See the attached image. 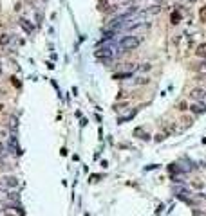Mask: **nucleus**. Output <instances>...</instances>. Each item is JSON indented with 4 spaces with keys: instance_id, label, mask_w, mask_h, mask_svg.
<instances>
[{
    "instance_id": "1",
    "label": "nucleus",
    "mask_w": 206,
    "mask_h": 216,
    "mask_svg": "<svg viewBox=\"0 0 206 216\" xmlns=\"http://www.w3.org/2000/svg\"><path fill=\"white\" fill-rule=\"evenodd\" d=\"M139 43H141V40L138 38V36H132V34H128V36H125L121 40V49L123 51H134V49H138L139 47Z\"/></svg>"
},
{
    "instance_id": "2",
    "label": "nucleus",
    "mask_w": 206,
    "mask_h": 216,
    "mask_svg": "<svg viewBox=\"0 0 206 216\" xmlns=\"http://www.w3.org/2000/svg\"><path fill=\"white\" fill-rule=\"evenodd\" d=\"M2 184H4V187H11V189H17L18 187V178L17 177H4L2 178Z\"/></svg>"
},
{
    "instance_id": "3",
    "label": "nucleus",
    "mask_w": 206,
    "mask_h": 216,
    "mask_svg": "<svg viewBox=\"0 0 206 216\" xmlns=\"http://www.w3.org/2000/svg\"><path fill=\"white\" fill-rule=\"evenodd\" d=\"M18 23H20V27L27 33V34H33V31H35V27H33V23L29 22V20H25V18H20L18 20Z\"/></svg>"
},
{
    "instance_id": "4",
    "label": "nucleus",
    "mask_w": 206,
    "mask_h": 216,
    "mask_svg": "<svg viewBox=\"0 0 206 216\" xmlns=\"http://www.w3.org/2000/svg\"><path fill=\"white\" fill-rule=\"evenodd\" d=\"M188 110H192V114H195V115H201V114H204L206 106L203 104V103H201V104H199V103H195V104H192Z\"/></svg>"
},
{
    "instance_id": "5",
    "label": "nucleus",
    "mask_w": 206,
    "mask_h": 216,
    "mask_svg": "<svg viewBox=\"0 0 206 216\" xmlns=\"http://www.w3.org/2000/svg\"><path fill=\"white\" fill-rule=\"evenodd\" d=\"M9 130H11V133H17V130H18V117L17 115H9Z\"/></svg>"
},
{
    "instance_id": "6",
    "label": "nucleus",
    "mask_w": 206,
    "mask_h": 216,
    "mask_svg": "<svg viewBox=\"0 0 206 216\" xmlns=\"http://www.w3.org/2000/svg\"><path fill=\"white\" fill-rule=\"evenodd\" d=\"M190 96L193 99H203L204 97V90H203V88H193V90L190 92Z\"/></svg>"
},
{
    "instance_id": "7",
    "label": "nucleus",
    "mask_w": 206,
    "mask_h": 216,
    "mask_svg": "<svg viewBox=\"0 0 206 216\" xmlns=\"http://www.w3.org/2000/svg\"><path fill=\"white\" fill-rule=\"evenodd\" d=\"M195 56H199V58H204V56H206V43L197 45V49H195Z\"/></svg>"
},
{
    "instance_id": "8",
    "label": "nucleus",
    "mask_w": 206,
    "mask_h": 216,
    "mask_svg": "<svg viewBox=\"0 0 206 216\" xmlns=\"http://www.w3.org/2000/svg\"><path fill=\"white\" fill-rule=\"evenodd\" d=\"M193 69H195V72H199V74H204V76H206V61H199V63H197Z\"/></svg>"
},
{
    "instance_id": "9",
    "label": "nucleus",
    "mask_w": 206,
    "mask_h": 216,
    "mask_svg": "<svg viewBox=\"0 0 206 216\" xmlns=\"http://www.w3.org/2000/svg\"><path fill=\"white\" fill-rule=\"evenodd\" d=\"M11 43V36L9 34H0V45L2 47H6V45H9Z\"/></svg>"
},
{
    "instance_id": "10",
    "label": "nucleus",
    "mask_w": 206,
    "mask_h": 216,
    "mask_svg": "<svg viewBox=\"0 0 206 216\" xmlns=\"http://www.w3.org/2000/svg\"><path fill=\"white\" fill-rule=\"evenodd\" d=\"M199 22H201V23H206V5L199 7Z\"/></svg>"
},
{
    "instance_id": "11",
    "label": "nucleus",
    "mask_w": 206,
    "mask_h": 216,
    "mask_svg": "<svg viewBox=\"0 0 206 216\" xmlns=\"http://www.w3.org/2000/svg\"><path fill=\"white\" fill-rule=\"evenodd\" d=\"M179 20H181V15H179L177 11H174V13H172V23H174V25H177V23H179Z\"/></svg>"
},
{
    "instance_id": "12",
    "label": "nucleus",
    "mask_w": 206,
    "mask_h": 216,
    "mask_svg": "<svg viewBox=\"0 0 206 216\" xmlns=\"http://www.w3.org/2000/svg\"><path fill=\"white\" fill-rule=\"evenodd\" d=\"M188 108H190V106H188V103H186V101H181V103L177 104V110H181V112H186Z\"/></svg>"
},
{
    "instance_id": "13",
    "label": "nucleus",
    "mask_w": 206,
    "mask_h": 216,
    "mask_svg": "<svg viewBox=\"0 0 206 216\" xmlns=\"http://www.w3.org/2000/svg\"><path fill=\"white\" fill-rule=\"evenodd\" d=\"M139 69H141L143 72H148V70H152V63H143Z\"/></svg>"
},
{
    "instance_id": "14",
    "label": "nucleus",
    "mask_w": 206,
    "mask_h": 216,
    "mask_svg": "<svg viewBox=\"0 0 206 216\" xmlns=\"http://www.w3.org/2000/svg\"><path fill=\"white\" fill-rule=\"evenodd\" d=\"M136 83H138V85H148V83H150V78H139Z\"/></svg>"
},
{
    "instance_id": "15",
    "label": "nucleus",
    "mask_w": 206,
    "mask_h": 216,
    "mask_svg": "<svg viewBox=\"0 0 206 216\" xmlns=\"http://www.w3.org/2000/svg\"><path fill=\"white\" fill-rule=\"evenodd\" d=\"M22 9V4L20 2H17V4H15V11H20Z\"/></svg>"
},
{
    "instance_id": "16",
    "label": "nucleus",
    "mask_w": 206,
    "mask_h": 216,
    "mask_svg": "<svg viewBox=\"0 0 206 216\" xmlns=\"http://www.w3.org/2000/svg\"><path fill=\"white\" fill-rule=\"evenodd\" d=\"M0 157H4V146H2V142H0Z\"/></svg>"
},
{
    "instance_id": "17",
    "label": "nucleus",
    "mask_w": 206,
    "mask_h": 216,
    "mask_svg": "<svg viewBox=\"0 0 206 216\" xmlns=\"http://www.w3.org/2000/svg\"><path fill=\"white\" fill-rule=\"evenodd\" d=\"M0 169H4V160H2V157H0Z\"/></svg>"
},
{
    "instance_id": "18",
    "label": "nucleus",
    "mask_w": 206,
    "mask_h": 216,
    "mask_svg": "<svg viewBox=\"0 0 206 216\" xmlns=\"http://www.w3.org/2000/svg\"><path fill=\"white\" fill-rule=\"evenodd\" d=\"M4 108H6V106H4V103H0V112H2Z\"/></svg>"
},
{
    "instance_id": "19",
    "label": "nucleus",
    "mask_w": 206,
    "mask_h": 216,
    "mask_svg": "<svg viewBox=\"0 0 206 216\" xmlns=\"http://www.w3.org/2000/svg\"><path fill=\"white\" fill-rule=\"evenodd\" d=\"M190 2H195V0H190Z\"/></svg>"
},
{
    "instance_id": "20",
    "label": "nucleus",
    "mask_w": 206,
    "mask_h": 216,
    "mask_svg": "<svg viewBox=\"0 0 206 216\" xmlns=\"http://www.w3.org/2000/svg\"><path fill=\"white\" fill-rule=\"evenodd\" d=\"M156 2H161V0H156Z\"/></svg>"
},
{
    "instance_id": "21",
    "label": "nucleus",
    "mask_w": 206,
    "mask_h": 216,
    "mask_svg": "<svg viewBox=\"0 0 206 216\" xmlns=\"http://www.w3.org/2000/svg\"><path fill=\"white\" fill-rule=\"evenodd\" d=\"M0 72H2V67H0Z\"/></svg>"
}]
</instances>
